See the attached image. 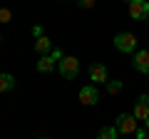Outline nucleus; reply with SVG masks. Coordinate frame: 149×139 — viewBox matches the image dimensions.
<instances>
[{"mask_svg":"<svg viewBox=\"0 0 149 139\" xmlns=\"http://www.w3.org/2000/svg\"><path fill=\"white\" fill-rule=\"evenodd\" d=\"M57 70H60V75H62L65 80H74V77L80 75V60L72 57V55H65L57 62Z\"/></svg>","mask_w":149,"mask_h":139,"instance_id":"1","label":"nucleus"},{"mask_svg":"<svg viewBox=\"0 0 149 139\" xmlns=\"http://www.w3.org/2000/svg\"><path fill=\"white\" fill-rule=\"evenodd\" d=\"M62 57H65V55L60 52L57 47H55L50 55H42V57L37 60V72H42V75H50V72H52V70L57 67V62H60Z\"/></svg>","mask_w":149,"mask_h":139,"instance_id":"2","label":"nucleus"},{"mask_svg":"<svg viewBox=\"0 0 149 139\" xmlns=\"http://www.w3.org/2000/svg\"><path fill=\"white\" fill-rule=\"evenodd\" d=\"M114 47L119 50V52L129 55V52H137V38H134L132 32H117L114 35Z\"/></svg>","mask_w":149,"mask_h":139,"instance_id":"3","label":"nucleus"},{"mask_svg":"<svg viewBox=\"0 0 149 139\" xmlns=\"http://www.w3.org/2000/svg\"><path fill=\"white\" fill-rule=\"evenodd\" d=\"M127 10L132 20H147L149 17V0H129Z\"/></svg>","mask_w":149,"mask_h":139,"instance_id":"4","label":"nucleus"},{"mask_svg":"<svg viewBox=\"0 0 149 139\" xmlns=\"http://www.w3.org/2000/svg\"><path fill=\"white\" fill-rule=\"evenodd\" d=\"M114 127H117V132L119 134H124V137H127V134H134L137 132V117H134V114H119L117 117V122H114Z\"/></svg>","mask_w":149,"mask_h":139,"instance_id":"5","label":"nucleus"},{"mask_svg":"<svg viewBox=\"0 0 149 139\" xmlns=\"http://www.w3.org/2000/svg\"><path fill=\"white\" fill-rule=\"evenodd\" d=\"M97 102H100V90H97L95 85H85L80 90V104H85V107H95Z\"/></svg>","mask_w":149,"mask_h":139,"instance_id":"6","label":"nucleus"},{"mask_svg":"<svg viewBox=\"0 0 149 139\" xmlns=\"http://www.w3.org/2000/svg\"><path fill=\"white\" fill-rule=\"evenodd\" d=\"M134 117H137V122H149V95H139L137 97V104H134Z\"/></svg>","mask_w":149,"mask_h":139,"instance_id":"7","label":"nucleus"},{"mask_svg":"<svg viewBox=\"0 0 149 139\" xmlns=\"http://www.w3.org/2000/svg\"><path fill=\"white\" fill-rule=\"evenodd\" d=\"M132 67L142 75H149V50H137L132 57Z\"/></svg>","mask_w":149,"mask_h":139,"instance_id":"8","label":"nucleus"},{"mask_svg":"<svg viewBox=\"0 0 149 139\" xmlns=\"http://www.w3.org/2000/svg\"><path fill=\"white\" fill-rule=\"evenodd\" d=\"M90 80H92V85H107V67L102 62H95V65H90Z\"/></svg>","mask_w":149,"mask_h":139,"instance_id":"9","label":"nucleus"},{"mask_svg":"<svg viewBox=\"0 0 149 139\" xmlns=\"http://www.w3.org/2000/svg\"><path fill=\"white\" fill-rule=\"evenodd\" d=\"M52 50H55V47H52V40H50L47 35H42V38L35 40V52L40 55V57H42V55H50Z\"/></svg>","mask_w":149,"mask_h":139,"instance_id":"10","label":"nucleus"},{"mask_svg":"<svg viewBox=\"0 0 149 139\" xmlns=\"http://www.w3.org/2000/svg\"><path fill=\"white\" fill-rule=\"evenodd\" d=\"M13 87H15V77H13L10 72H3V75H0V95H3V92H10Z\"/></svg>","mask_w":149,"mask_h":139,"instance_id":"11","label":"nucleus"},{"mask_svg":"<svg viewBox=\"0 0 149 139\" xmlns=\"http://www.w3.org/2000/svg\"><path fill=\"white\" fill-rule=\"evenodd\" d=\"M117 137H119L117 127H102L100 134H97V139H117Z\"/></svg>","mask_w":149,"mask_h":139,"instance_id":"12","label":"nucleus"},{"mask_svg":"<svg viewBox=\"0 0 149 139\" xmlns=\"http://www.w3.org/2000/svg\"><path fill=\"white\" fill-rule=\"evenodd\" d=\"M122 85H124L122 80H109V82L104 85V90H107V95H117V92L122 90Z\"/></svg>","mask_w":149,"mask_h":139,"instance_id":"13","label":"nucleus"},{"mask_svg":"<svg viewBox=\"0 0 149 139\" xmlns=\"http://www.w3.org/2000/svg\"><path fill=\"white\" fill-rule=\"evenodd\" d=\"M10 17H13V13L8 8H0V22H10Z\"/></svg>","mask_w":149,"mask_h":139,"instance_id":"14","label":"nucleus"},{"mask_svg":"<svg viewBox=\"0 0 149 139\" xmlns=\"http://www.w3.org/2000/svg\"><path fill=\"white\" fill-rule=\"evenodd\" d=\"M77 5L82 10H90V8H95V0H77Z\"/></svg>","mask_w":149,"mask_h":139,"instance_id":"15","label":"nucleus"},{"mask_svg":"<svg viewBox=\"0 0 149 139\" xmlns=\"http://www.w3.org/2000/svg\"><path fill=\"white\" fill-rule=\"evenodd\" d=\"M134 137H137V139H149V134H147V127H144V129H137V132H134Z\"/></svg>","mask_w":149,"mask_h":139,"instance_id":"16","label":"nucleus"},{"mask_svg":"<svg viewBox=\"0 0 149 139\" xmlns=\"http://www.w3.org/2000/svg\"><path fill=\"white\" fill-rule=\"evenodd\" d=\"M32 35H35V38H42V27L35 25V27H32Z\"/></svg>","mask_w":149,"mask_h":139,"instance_id":"17","label":"nucleus"},{"mask_svg":"<svg viewBox=\"0 0 149 139\" xmlns=\"http://www.w3.org/2000/svg\"><path fill=\"white\" fill-rule=\"evenodd\" d=\"M40 139H50V137H40Z\"/></svg>","mask_w":149,"mask_h":139,"instance_id":"18","label":"nucleus"},{"mask_svg":"<svg viewBox=\"0 0 149 139\" xmlns=\"http://www.w3.org/2000/svg\"><path fill=\"white\" fill-rule=\"evenodd\" d=\"M0 40H3V38H0Z\"/></svg>","mask_w":149,"mask_h":139,"instance_id":"19","label":"nucleus"}]
</instances>
